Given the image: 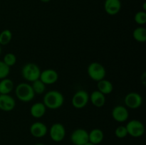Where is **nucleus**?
<instances>
[{"instance_id":"f257e3e1","label":"nucleus","mask_w":146,"mask_h":145,"mask_svg":"<svg viewBox=\"0 0 146 145\" xmlns=\"http://www.w3.org/2000/svg\"><path fill=\"white\" fill-rule=\"evenodd\" d=\"M42 102L48 109H59L64 103V96L59 91L52 90L45 93Z\"/></svg>"},{"instance_id":"f03ea898","label":"nucleus","mask_w":146,"mask_h":145,"mask_svg":"<svg viewBox=\"0 0 146 145\" xmlns=\"http://www.w3.org/2000/svg\"><path fill=\"white\" fill-rule=\"evenodd\" d=\"M15 94L17 99L23 102H29L35 97L31 84L28 82L19 83L15 88Z\"/></svg>"},{"instance_id":"7ed1b4c3","label":"nucleus","mask_w":146,"mask_h":145,"mask_svg":"<svg viewBox=\"0 0 146 145\" xmlns=\"http://www.w3.org/2000/svg\"><path fill=\"white\" fill-rule=\"evenodd\" d=\"M41 69L39 66L34 63H28L22 67L21 76L28 82H34L39 79Z\"/></svg>"},{"instance_id":"20e7f679","label":"nucleus","mask_w":146,"mask_h":145,"mask_svg":"<svg viewBox=\"0 0 146 145\" xmlns=\"http://www.w3.org/2000/svg\"><path fill=\"white\" fill-rule=\"evenodd\" d=\"M87 73L89 78L94 81L104 79L106 75V71L104 65L98 62H92L87 68Z\"/></svg>"},{"instance_id":"39448f33","label":"nucleus","mask_w":146,"mask_h":145,"mask_svg":"<svg viewBox=\"0 0 146 145\" xmlns=\"http://www.w3.org/2000/svg\"><path fill=\"white\" fill-rule=\"evenodd\" d=\"M128 134L132 137H141L145 132V126L143 123L138 119H131L125 125Z\"/></svg>"},{"instance_id":"423d86ee","label":"nucleus","mask_w":146,"mask_h":145,"mask_svg":"<svg viewBox=\"0 0 146 145\" xmlns=\"http://www.w3.org/2000/svg\"><path fill=\"white\" fill-rule=\"evenodd\" d=\"M89 102V95L84 90H81L74 93L71 99V104L76 109H81L85 107Z\"/></svg>"},{"instance_id":"0eeeda50","label":"nucleus","mask_w":146,"mask_h":145,"mask_svg":"<svg viewBox=\"0 0 146 145\" xmlns=\"http://www.w3.org/2000/svg\"><path fill=\"white\" fill-rule=\"evenodd\" d=\"M124 103L127 108L135 109L139 108L143 104V98L141 94L131 92L127 94L124 98Z\"/></svg>"},{"instance_id":"6e6552de","label":"nucleus","mask_w":146,"mask_h":145,"mask_svg":"<svg viewBox=\"0 0 146 145\" xmlns=\"http://www.w3.org/2000/svg\"><path fill=\"white\" fill-rule=\"evenodd\" d=\"M70 139L74 145H84L88 142V132L83 128H78L73 131Z\"/></svg>"},{"instance_id":"1a4fd4ad","label":"nucleus","mask_w":146,"mask_h":145,"mask_svg":"<svg viewBox=\"0 0 146 145\" xmlns=\"http://www.w3.org/2000/svg\"><path fill=\"white\" fill-rule=\"evenodd\" d=\"M49 135L51 139L55 142H60L65 138V127L59 122L53 124L49 129Z\"/></svg>"},{"instance_id":"9d476101","label":"nucleus","mask_w":146,"mask_h":145,"mask_svg":"<svg viewBox=\"0 0 146 145\" xmlns=\"http://www.w3.org/2000/svg\"><path fill=\"white\" fill-rule=\"evenodd\" d=\"M111 115L114 120L116 121L117 122L122 123L128 120L129 117V112L126 107L119 105L113 108Z\"/></svg>"},{"instance_id":"9b49d317","label":"nucleus","mask_w":146,"mask_h":145,"mask_svg":"<svg viewBox=\"0 0 146 145\" xmlns=\"http://www.w3.org/2000/svg\"><path fill=\"white\" fill-rule=\"evenodd\" d=\"M39 79L46 85H53L58 80V73L55 70L48 68V69H45L44 71H41Z\"/></svg>"},{"instance_id":"f8f14e48","label":"nucleus","mask_w":146,"mask_h":145,"mask_svg":"<svg viewBox=\"0 0 146 145\" xmlns=\"http://www.w3.org/2000/svg\"><path fill=\"white\" fill-rule=\"evenodd\" d=\"M29 132L34 137L42 138L46 135L48 128L44 122H35L30 126Z\"/></svg>"},{"instance_id":"ddd939ff","label":"nucleus","mask_w":146,"mask_h":145,"mask_svg":"<svg viewBox=\"0 0 146 145\" xmlns=\"http://www.w3.org/2000/svg\"><path fill=\"white\" fill-rule=\"evenodd\" d=\"M121 0H105L104 10L106 13L110 16H115L120 12L121 9Z\"/></svg>"},{"instance_id":"4468645a","label":"nucleus","mask_w":146,"mask_h":145,"mask_svg":"<svg viewBox=\"0 0 146 145\" xmlns=\"http://www.w3.org/2000/svg\"><path fill=\"white\" fill-rule=\"evenodd\" d=\"M16 107V101L13 97L7 95L0 94V109L5 112H10Z\"/></svg>"},{"instance_id":"2eb2a0df","label":"nucleus","mask_w":146,"mask_h":145,"mask_svg":"<svg viewBox=\"0 0 146 145\" xmlns=\"http://www.w3.org/2000/svg\"><path fill=\"white\" fill-rule=\"evenodd\" d=\"M89 100L94 107L101 108L104 107L106 104V98L105 95L96 90L93 91L91 95H89Z\"/></svg>"},{"instance_id":"dca6fc26","label":"nucleus","mask_w":146,"mask_h":145,"mask_svg":"<svg viewBox=\"0 0 146 145\" xmlns=\"http://www.w3.org/2000/svg\"><path fill=\"white\" fill-rule=\"evenodd\" d=\"M46 107L42 102H36L31 105L30 108V114L33 117L36 119L41 118L45 115Z\"/></svg>"},{"instance_id":"f3484780","label":"nucleus","mask_w":146,"mask_h":145,"mask_svg":"<svg viewBox=\"0 0 146 145\" xmlns=\"http://www.w3.org/2000/svg\"><path fill=\"white\" fill-rule=\"evenodd\" d=\"M104 138V132L101 129L95 128L88 132V141L95 145L99 144L103 142Z\"/></svg>"},{"instance_id":"a211bd4d","label":"nucleus","mask_w":146,"mask_h":145,"mask_svg":"<svg viewBox=\"0 0 146 145\" xmlns=\"http://www.w3.org/2000/svg\"><path fill=\"white\" fill-rule=\"evenodd\" d=\"M97 90L104 95H106L113 92V85L111 81L104 78L97 82Z\"/></svg>"},{"instance_id":"6ab92c4d","label":"nucleus","mask_w":146,"mask_h":145,"mask_svg":"<svg viewBox=\"0 0 146 145\" xmlns=\"http://www.w3.org/2000/svg\"><path fill=\"white\" fill-rule=\"evenodd\" d=\"M14 89V83L9 78H4L0 81V94L7 95Z\"/></svg>"},{"instance_id":"aec40b11","label":"nucleus","mask_w":146,"mask_h":145,"mask_svg":"<svg viewBox=\"0 0 146 145\" xmlns=\"http://www.w3.org/2000/svg\"><path fill=\"white\" fill-rule=\"evenodd\" d=\"M133 38L139 43H144L146 41V29L144 27H138L133 31Z\"/></svg>"},{"instance_id":"412c9836","label":"nucleus","mask_w":146,"mask_h":145,"mask_svg":"<svg viewBox=\"0 0 146 145\" xmlns=\"http://www.w3.org/2000/svg\"><path fill=\"white\" fill-rule=\"evenodd\" d=\"M12 39V33L10 30L5 29L0 33V45H7Z\"/></svg>"},{"instance_id":"4be33fe9","label":"nucleus","mask_w":146,"mask_h":145,"mask_svg":"<svg viewBox=\"0 0 146 145\" xmlns=\"http://www.w3.org/2000/svg\"><path fill=\"white\" fill-rule=\"evenodd\" d=\"M31 87L33 88L34 93L38 94V95H42L46 90V85L40 79L32 82Z\"/></svg>"},{"instance_id":"5701e85b","label":"nucleus","mask_w":146,"mask_h":145,"mask_svg":"<svg viewBox=\"0 0 146 145\" xmlns=\"http://www.w3.org/2000/svg\"><path fill=\"white\" fill-rule=\"evenodd\" d=\"M3 62L9 67L13 66L17 63V56L13 53H8L5 54V55L4 56Z\"/></svg>"},{"instance_id":"b1692460","label":"nucleus","mask_w":146,"mask_h":145,"mask_svg":"<svg viewBox=\"0 0 146 145\" xmlns=\"http://www.w3.org/2000/svg\"><path fill=\"white\" fill-rule=\"evenodd\" d=\"M135 22L138 25L143 26L146 23V12L144 11H139L134 16Z\"/></svg>"},{"instance_id":"393cba45","label":"nucleus","mask_w":146,"mask_h":145,"mask_svg":"<svg viewBox=\"0 0 146 145\" xmlns=\"http://www.w3.org/2000/svg\"><path fill=\"white\" fill-rule=\"evenodd\" d=\"M10 72V67L6 65L3 61H0V80L7 78Z\"/></svg>"},{"instance_id":"a878e982","label":"nucleus","mask_w":146,"mask_h":145,"mask_svg":"<svg viewBox=\"0 0 146 145\" xmlns=\"http://www.w3.org/2000/svg\"><path fill=\"white\" fill-rule=\"evenodd\" d=\"M115 135L116 137L119 138V139H123V138L126 137L128 134L125 126L120 125L118 127H116V129H115Z\"/></svg>"},{"instance_id":"bb28decb","label":"nucleus","mask_w":146,"mask_h":145,"mask_svg":"<svg viewBox=\"0 0 146 145\" xmlns=\"http://www.w3.org/2000/svg\"><path fill=\"white\" fill-rule=\"evenodd\" d=\"M143 11H145V10H146V2H144L143 3Z\"/></svg>"},{"instance_id":"cd10ccee","label":"nucleus","mask_w":146,"mask_h":145,"mask_svg":"<svg viewBox=\"0 0 146 145\" xmlns=\"http://www.w3.org/2000/svg\"><path fill=\"white\" fill-rule=\"evenodd\" d=\"M39 1H41V2L43 3H48L49 2V1H51V0H39Z\"/></svg>"},{"instance_id":"c85d7f7f","label":"nucleus","mask_w":146,"mask_h":145,"mask_svg":"<svg viewBox=\"0 0 146 145\" xmlns=\"http://www.w3.org/2000/svg\"><path fill=\"white\" fill-rule=\"evenodd\" d=\"M84 145H95V144H93V143H91V142H90L89 141H88V142H87V143H86Z\"/></svg>"},{"instance_id":"c756f323","label":"nucleus","mask_w":146,"mask_h":145,"mask_svg":"<svg viewBox=\"0 0 146 145\" xmlns=\"http://www.w3.org/2000/svg\"><path fill=\"white\" fill-rule=\"evenodd\" d=\"M35 145H46V144H42V143H38V144H36Z\"/></svg>"},{"instance_id":"7c9ffc66","label":"nucleus","mask_w":146,"mask_h":145,"mask_svg":"<svg viewBox=\"0 0 146 145\" xmlns=\"http://www.w3.org/2000/svg\"><path fill=\"white\" fill-rule=\"evenodd\" d=\"M1 46H0V54H1Z\"/></svg>"}]
</instances>
